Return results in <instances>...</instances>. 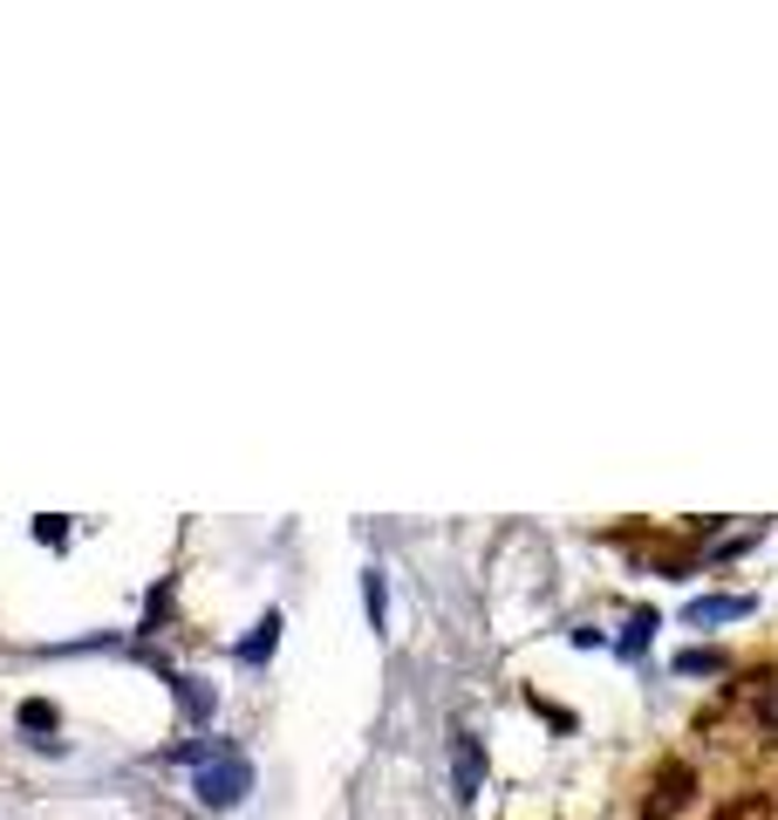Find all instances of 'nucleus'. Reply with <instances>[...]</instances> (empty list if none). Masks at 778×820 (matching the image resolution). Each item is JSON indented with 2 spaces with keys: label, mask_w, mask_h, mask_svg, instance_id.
<instances>
[{
  "label": "nucleus",
  "mask_w": 778,
  "mask_h": 820,
  "mask_svg": "<svg viewBox=\"0 0 778 820\" xmlns=\"http://www.w3.org/2000/svg\"><path fill=\"white\" fill-rule=\"evenodd\" d=\"M246 787H253V772H246V759H232V752H219V759H205L198 766V800L212 807V813H226V807H239L246 800Z\"/></svg>",
  "instance_id": "nucleus-1"
},
{
  "label": "nucleus",
  "mask_w": 778,
  "mask_h": 820,
  "mask_svg": "<svg viewBox=\"0 0 778 820\" xmlns=\"http://www.w3.org/2000/svg\"><path fill=\"white\" fill-rule=\"evenodd\" d=\"M696 800V772L683 766V759H670L663 772L649 779V800H642V820H670V813H683Z\"/></svg>",
  "instance_id": "nucleus-2"
},
{
  "label": "nucleus",
  "mask_w": 778,
  "mask_h": 820,
  "mask_svg": "<svg viewBox=\"0 0 778 820\" xmlns=\"http://www.w3.org/2000/svg\"><path fill=\"white\" fill-rule=\"evenodd\" d=\"M450 772H458V793H465V800L485 787V746H478L471 731H458V752H450Z\"/></svg>",
  "instance_id": "nucleus-3"
},
{
  "label": "nucleus",
  "mask_w": 778,
  "mask_h": 820,
  "mask_svg": "<svg viewBox=\"0 0 778 820\" xmlns=\"http://www.w3.org/2000/svg\"><path fill=\"white\" fill-rule=\"evenodd\" d=\"M737 615H751V595H704V602L683 609V622H696V630L704 622H737Z\"/></svg>",
  "instance_id": "nucleus-4"
},
{
  "label": "nucleus",
  "mask_w": 778,
  "mask_h": 820,
  "mask_svg": "<svg viewBox=\"0 0 778 820\" xmlns=\"http://www.w3.org/2000/svg\"><path fill=\"white\" fill-rule=\"evenodd\" d=\"M273 643H280V609H267V615L253 622V636L239 643V663H267V656H273Z\"/></svg>",
  "instance_id": "nucleus-5"
},
{
  "label": "nucleus",
  "mask_w": 778,
  "mask_h": 820,
  "mask_svg": "<svg viewBox=\"0 0 778 820\" xmlns=\"http://www.w3.org/2000/svg\"><path fill=\"white\" fill-rule=\"evenodd\" d=\"M362 602H369V630H383L390 622V589H383V568L362 574Z\"/></svg>",
  "instance_id": "nucleus-6"
},
{
  "label": "nucleus",
  "mask_w": 778,
  "mask_h": 820,
  "mask_svg": "<svg viewBox=\"0 0 778 820\" xmlns=\"http://www.w3.org/2000/svg\"><path fill=\"white\" fill-rule=\"evenodd\" d=\"M724 671H730V663L717 650H683L676 656V677H724Z\"/></svg>",
  "instance_id": "nucleus-7"
},
{
  "label": "nucleus",
  "mask_w": 778,
  "mask_h": 820,
  "mask_svg": "<svg viewBox=\"0 0 778 820\" xmlns=\"http://www.w3.org/2000/svg\"><path fill=\"white\" fill-rule=\"evenodd\" d=\"M649 636H655V615H649V609H635V615H629V630H622V656H642V650H649Z\"/></svg>",
  "instance_id": "nucleus-8"
},
{
  "label": "nucleus",
  "mask_w": 778,
  "mask_h": 820,
  "mask_svg": "<svg viewBox=\"0 0 778 820\" xmlns=\"http://www.w3.org/2000/svg\"><path fill=\"white\" fill-rule=\"evenodd\" d=\"M178 697H185L191 718H212V691H205V684H178Z\"/></svg>",
  "instance_id": "nucleus-9"
},
{
  "label": "nucleus",
  "mask_w": 778,
  "mask_h": 820,
  "mask_svg": "<svg viewBox=\"0 0 778 820\" xmlns=\"http://www.w3.org/2000/svg\"><path fill=\"white\" fill-rule=\"evenodd\" d=\"M21 731H55V705H21Z\"/></svg>",
  "instance_id": "nucleus-10"
}]
</instances>
